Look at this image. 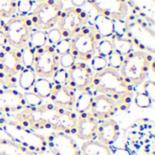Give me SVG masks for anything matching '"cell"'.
Returning <instances> with one entry per match:
<instances>
[{"label":"cell","instance_id":"obj_1","mask_svg":"<svg viewBox=\"0 0 155 155\" xmlns=\"http://www.w3.org/2000/svg\"><path fill=\"white\" fill-rule=\"evenodd\" d=\"M13 116L14 120L34 131L53 130L69 135H75L76 133L77 114L72 110L58 107L52 103L25 107Z\"/></svg>","mask_w":155,"mask_h":155},{"label":"cell","instance_id":"obj_2","mask_svg":"<svg viewBox=\"0 0 155 155\" xmlns=\"http://www.w3.org/2000/svg\"><path fill=\"white\" fill-rule=\"evenodd\" d=\"M91 90L110 97L117 104L121 112H126L134 101V88L124 80L119 71L110 67L94 74Z\"/></svg>","mask_w":155,"mask_h":155},{"label":"cell","instance_id":"obj_3","mask_svg":"<svg viewBox=\"0 0 155 155\" xmlns=\"http://www.w3.org/2000/svg\"><path fill=\"white\" fill-rule=\"evenodd\" d=\"M0 130L6 134L8 139L35 154H44L47 150L45 136L4 114H0Z\"/></svg>","mask_w":155,"mask_h":155},{"label":"cell","instance_id":"obj_4","mask_svg":"<svg viewBox=\"0 0 155 155\" xmlns=\"http://www.w3.org/2000/svg\"><path fill=\"white\" fill-rule=\"evenodd\" d=\"M153 66V54L136 50L132 51L124 57V62L119 72L124 80L134 88L141 85L146 80L151 69L154 71Z\"/></svg>","mask_w":155,"mask_h":155},{"label":"cell","instance_id":"obj_5","mask_svg":"<svg viewBox=\"0 0 155 155\" xmlns=\"http://www.w3.org/2000/svg\"><path fill=\"white\" fill-rule=\"evenodd\" d=\"M125 149L132 155H154V127L149 121L133 124L125 136Z\"/></svg>","mask_w":155,"mask_h":155},{"label":"cell","instance_id":"obj_6","mask_svg":"<svg viewBox=\"0 0 155 155\" xmlns=\"http://www.w3.org/2000/svg\"><path fill=\"white\" fill-rule=\"evenodd\" d=\"M125 36L140 51L153 54L155 52L154 31L141 18L129 15L123 22Z\"/></svg>","mask_w":155,"mask_h":155},{"label":"cell","instance_id":"obj_7","mask_svg":"<svg viewBox=\"0 0 155 155\" xmlns=\"http://www.w3.org/2000/svg\"><path fill=\"white\" fill-rule=\"evenodd\" d=\"M102 37L94 25L84 26L77 35L71 38V54L76 60L90 62L96 54V47Z\"/></svg>","mask_w":155,"mask_h":155},{"label":"cell","instance_id":"obj_8","mask_svg":"<svg viewBox=\"0 0 155 155\" xmlns=\"http://www.w3.org/2000/svg\"><path fill=\"white\" fill-rule=\"evenodd\" d=\"M63 9V2L61 0H46L38 3L28 15L33 28L47 31L54 27Z\"/></svg>","mask_w":155,"mask_h":155},{"label":"cell","instance_id":"obj_9","mask_svg":"<svg viewBox=\"0 0 155 155\" xmlns=\"http://www.w3.org/2000/svg\"><path fill=\"white\" fill-rule=\"evenodd\" d=\"M3 31L6 36L8 45L20 49L28 43L33 25L29 16L15 15L5 22Z\"/></svg>","mask_w":155,"mask_h":155},{"label":"cell","instance_id":"obj_10","mask_svg":"<svg viewBox=\"0 0 155 155\" xmlns=\"http://www.w3.org/2000/svg\"><path fill=\"white\" fill-rule=\"evenodd\" d=\"M88 23V14L79 7H68L63 9L56 23L63 38H73Z\"/></svg>","mask_w":155,"mask_h":155},{"label":"cell","instance_id":"obj_11","mask_svg":"<svg viewBox=\"0 0 155 155\" xmlns=\"http://www.w3.org/2000/svg\"><path fill=\"white\" fill-rule=\"evenodd\" d=\"M59 67V55L54 45H46L35 50L33 69L37 77L51 79Z\"/></svg>","mask_w":155,"mask_h":155},{"label":"cell","instance_id":"obj_12","mask_svg":"<svg viewBox=\"0 0 155 155\" xmlns=\"http://www.w3.org/2000/svg\"><path fill=\"white\" fill-rule=\"evenodd\" d=\"M47 149L53 155H82L80 147L71 135L53 131L45 136Z\"/></svg>","mask_w":155,"mask_h":155},{"label":"cell","instance_id":"obj_13","mask_svg":"<svg viewBox=\"0 0 155 155\" xmlns=\"http://www.w3.org/2000/svg\"><path fill=\"white\" fill-rule=\"evenodd\" d=\"M67 84L72 89L80 93L91 90L94 72L87 63L75 62L67 70Z\"/></svg>","mask_w":155,"mask_h":155},{"label":"cell","instance_id":"obj_14","mask_svg":"<svg viewBox=\"0 0 155 155\" xmlns=\"http://www.w3.org/2000/svg\"><path fill=\"white\" fill-rule=\"evenodd\" d=\"M97 14L105 15L114 21L124 22L129 14L126 0H87Z\"/></svg>","mask_w":155,"mask_h":155},{"label":"cell","instance_id":"obj_15","mask_svg":"<svg viewBox=\"0 0 155 155\" xmlns=\"http://www.w3.org/2000/svg\"><path fill=\"white\" fill-rule=\"evenodd\" d=\"M26 107L23 93L15 89H0V114H14Z\"/></svg>","mask_w":155,"mask_h":155},{"label":"cell","instance_id":"obj_16","mask_svg":"<svg viewBox=\"0 0 155 155\" xmlns=\"http://www.w3.org/2000/svg\"><path fill=\"white\" fill-rule=\"evenodd\" d=\"M118 111L117 104L110 97L101 94H94L90 113L97 121L112 119Z\"/></svg>","mask_w":155,"mask_h":155},{"label":"cell","instance_id":"obj_17","mask_svg":"<svg viewBox=\"0 0 155 155\" xmlns=\"http://www.w3.org/2000/svg\"><path fill=\"white\" fill-rule=\"evenodd\" d=\"M23 69L20 50L7 45L0 49V70L11 75L19 74Z\"/></svg>","mask_w":155,"mask_h":155},{"label":"cell","instance_id":"obj_18","mask_svg":"<svg viewBox=\"0 0 155 155\" xmlns=\"http://www.w3.org/2000/svg\"><path fill=\"white\" fill-rule=\"evenodd\" d=\"M51 103L58 107L74 110L76 96L75 91L66 84H53L52 92L49 96Z\"/></svg>","mask_w":155,"mask_h":155},{"label":"cell","instance_id":"obj_19","mask_svg":"<svg viewBox=\"0 0 155 155\" xmlns=\"http://www.w3.org/2000/svg\"><path fill=\"white\" fill-rule=\"evenodd\" d=\"M99 121L90 112L77 114V125L75 135L83 142L95 140Z\"/></svg>","mask_w":155,"mask_h":155},{"label":"cell","instance_id":"obj_20","mask_svg":"<svg viewBox=\"0 0 155 155\" xmlns=\"http://www.w3.org/2000/svg\"><path fill=\"white\" fill-rule=\"evenodd\" d=\"M120 136V126L113 119L101 121L98 124L96 140L107 146H112Z\"/></svg>","mask_w":155,"mask_h":155},{"label":"cell","instance_id":"obj_21","mask_svg":"<svg viewBox=\"0 0 155 155\" xmlns=\"http://www.w3.org/2000/svg\"><path fill=\"white\" fill-rule=\"evenodd\" d=\"M94 27L102 38H109L115 34L116 21L110 17L97 14L94 19Z\"/></svg>","mask_w":155,"mask_h":155},{"label":"cell","instance_id":"obj_22","mask_svg":"<svg viewBox=\"0 0 155 155\" xmlns=\"http://www.w3.org/2000/svg\"><path fill=\"white\" fill-rule=\"evenodd\" d=\"M82 155H113V149L97 140L84 142L80 147Z\"/></svg>","mask_w":155,"mask_h":155},{"label":"cell","instance_id":"obj_23","mask_svg":"<svg viewBox=\"0 0 155 155\" xmlns=\"http://www.w3.org/2000/svg\"><path fill=\"white\" fill-rule=\"evenodd\" d=\"M94 93L92 90H88L85 92L80 93L78 97H76L74 107V112L76 114H84V113H88L91 110V106L94 101Z\"/></svg>","mask_w":155,"mask_h":155},{"label":"cell","instance_id":"obj_24","mask_svg":"<svg viewBox=\"0 0 155 155\" xmlns=\"http://www.w3.org/2000/svg\"><path fill=\"white\" fill-rule=\"evenodd\" d=\"M110 38H111L113 47H114V51L119 53L124 57L126 56L128 54H130L132 51H134V46L133 43L131 42V40L128 39L126 36L114 34Z\"/></svg>","mask_w":155,"mask_h":155},{"label":"cell","instance_id":"obj_25","mask_svg":"<svg viewBox=\"0 0 155 155\" xmlns=\"http://www.w3.org/2000/svg\"><path fill=\"white\" fill-rule=\"evenodd\" d=\"M36 74L34 71V69L29 68H23L22 71L19 73L18 77V84L25 92L32 91V88L35 84V82L36 80Z\"/></svg>","mask_w":155,"mask_h":155},{"label":"cell","instance_id":"obj_26","mask_svg":"<svg viewBox=\"0 0 155 155\" xmlns=\"http://www.w3.org/2000/svg\"><path fill=\"white\" fill-rule=\"evenodd\" d=\"M25 148L8 138H0V155H21ZM28 151V150H27Z\"/></svg>","mask_w":155,"mask_h":155},{"label":"cell","instance_id":"obj_27","mask_svg":"<svg viewBox=\"0 0 155 155\" xmlns=\"http://www.w3.org/2000/svg\"><path fill=\"white\" fill-rule=\"evenodd\" d=\"M53 88V83L46 78L37 77L35 84L32 88V91L38 94L43 99H49Z\"/></svg>","mask_w":155,"mask_h":155},{"label":"cell","instance_id":"obj_28","mask_svg":"<svg viewBox=\"0 0 155 155\" xmlns=\"http://www.w3.org/2000/svg\"><path fill=\"white\" fill-rule=\"evenodd\" d=\"M27 44L35 50L45 46L47 45L46 31H42V30L32 31Z\"/></svg>","mask_w":155,"mask_h":155},{"label":"cell","instance_id":"obj_29","mask_svg":"<svg viewBox=\"0 0 155 155\" xmlns=\"http://www.w3.org/2000/svg\"><path fill=\"white\" fill-rule=\"evenodd\" d=\"M19 50H20V54H21V60H22L23 68L33 69L35 50L33 47H31L28 44L24 45Z\"/></svg>","mask_w":155,"mask_h":155},{"label":"cell","instance_id":"obj_30","mask_svg":"<svg viewBox=\"0 0 155 155\" xmlns=\"http://www.w3.org/2000/svg\"><path fill=\"white\" fill-rule=\"evenodd\" d=\"M16 14V0H0V18L9 19Z\"/></svg>","mask_w":155,"mask_h":155},{"label":"cell","instance_id":"obj_31","mask_svg":"<svg viewBox=\"0 0 155 155\" xmlns=\"http://www.w3.org/2000/svg\"><path fill=\"white\" fill-rule=\"evenodd\" d=\"M114 52V47L111 40L106 38H102L97 45L96 53L98 55L107 58Z\"/></svg>","mask_w":155,"mask_h":155},{"label":"cell","instance_id":"obj_32","mask_svg":"<svg viewBox=\"0 0 155 155\" xmlns=\"http://www.w3.org/2000/svg\"><path fill=\"white\" fill-rule=\"evenodd\" d=\"M33 0H16V13L18 15L28 16L34 8Z\"/></svg>","mask_w":155,"mask_h":155},{"label":"cell","instance_id":"obj_33","mask_svg":"<svg viewBox=\"0 0 155 155\" xmlns=\"http://www.w3.org/2000/svg\"><path fill=\"white\" fill-rule=\"evenodd\" d=\"M17 84L15 75H11L0 70V89H15Z\"/></svg>","mask_w":155,"mask_h":155},{"label":"cell","instance_id":"obj_34","mask_svg":"<svg viewBox=\"0 0 155 155\" xmlns=\"http://www.w3.org/2000/svg\"><path fill=\"white\" fill-rule=\"evenodd\" d=\"M90 67H91L92 71L94 72V74L101 72V71H103V70H104L105 68L108 67L107 59L105 57L95 54L90 60Z\"/></svg>","mask_w":155,"mask_h":155},{"label":"cell","instance_id":"obj_35","mask_svg":"<svg viewBox=\"0 0 155 155\" xmlns=\"http://www.w3.org/2000/svg\"><path fill=\"white\" fill-rule=\"evenodd\" d=\"M23 96H24L26 107H35V106H38L44 104V99L41 98L38 94H36L33 91L25 92L23 94Z\"/></svg>","mask_w":155,"mask_h":155},{"label":"cell","instance_id":"obj_36","mask_svg":"<svg viewBox=\"0 0 155 155\" xmlns=\"http://www.w3.org/2000/svg\"><path fill=\"white\" fill-rule=\"evenodd\" d=\"M106 59H107L108 67L117 70V71L120 70V68L123 64V62H124V56L115 51H114Z\"/></svg>","mask_w":155,"mask_h":155},{"label":"cell","instance_id":"obj_37","mask_svg":"<svg viewBox=\"0 0 155 155\" xmlns=\"http://www.w3.org/2000/svg\"><path fill=\"white\" fill-rule=\"evenodd\" d=\"M134 104L143 109H148L152 106L153 104V101L143 93H138L135 94V96L134 97Z\"/></svg>","mask_w":155,"mask_h":155},{"label":"cell","instance_id":"obj_38","mask_svg":"<svg viewBox=\"0 0 155 155\" xmlns=\"http://www.w3.org/2000/svg\"><path fill=\"white\" fill-rule=\"evenodd\" d=\"M54 47L59 56L62 54H64L66 53H69L70 49H71V39L62 38L57 44H55L54 45Z\"/></svg>","mask_w":155,"mask_h":155},{"label":"cell","instance_id":"obj_39","mask_svg":"<svg viewBox=\"0 0 155 155\" xmlns=\"http://www.w3.org/2000/svg\"><path fill=\"white\" fill-rule=\"evenodd\" d=\"M67 78H68L67 70L59 67V69L54 74V75L51 79L53 80V82H52L53 84H66Z\"/></svg>","mask_w":155,"mask_h":155},{"label":"cell","instance_id":"obj_40","mask_svg":"<svg viewBox=\"0 0 155 155\" xmlns=\"http://www.w3.org/2000/svg\"><path fill=\"white\" fill-rule=\"evenodd\" d=\"M75 62H76V59L71 54V52L59 56V66L65 70H68Z\"/></svg>","mask_w":155,"mask_h":155},{"label":"cell","instance_id":"obj_41","mask_svg":"<svg viewBox=\"0 0 155 155\" xmlns=\"http://www.w3.org/2000/svg\"><path fill=\"white\" fill-rule=\"evenodd\" d=\"M46 36H47V45H54L63 38L60 31L55 26L46 31Z\"/></svg>","mask_w":155,"mask_h":155},{"label":"cell","instance_id":"obj_42","mask_svg":"<svg viewBox=\"0 0 155 155\" xmlns=\"http://www.w3.org/2000/svg\"><path fill=\"white\" fill-rule=\"evenodd\" d=\"M143 94H145L153 103L155 102V82L153 80H145L143 84Z\"/></svg>","mask_w":155,"mask_h":155},{"label":"cell","instance_id":"obj_43","mask_svg":"<svg viewBox=\"0 0 155 155\" xmlns=\"http://www.w3.org/2000/svg\"><path fill=\"white\" fill-rule=\"evenodd\" d=\"M8 45V43H7V39H6V36L4 33L3 30L0 31V49L1 48H4L5 46Z\"/></svg>","mask_w":155,"mask_h":155},{"label":"cell","instance_id":"obj_44","mask_svg":"<svg viewBox=\"0 0 155 155\" xmlns=\"http://www.w3.org/2000/svg\"><path fill=\"white\" fill-rule=\"evenodd\" d=\"M113 155H132L125 148H117L113 150Z\"/></svg>","mask_w":155,"mask_h":155},{"label":"cell","instance_id":"obj_45","mask_svg":"<svg viewBox=\"0 0 155 155\" xmlns=\"http://www.w3.org/2000/svg\"><path fill=\"white\" fill-rule=\"evenodd\" d=\"M73 6L74 7H79V8H82L86 3H87V0H70Z\"/></svg>","mask_w":155,"mask_h":155},{"label":"cell","instance_id":"obj_46","mask_svg":"<svg viewBox=\"0 0 155 155\" xmlns=\"http://www.w3.org/2000/svg\"><path fill=\"white\" fill-rule=\"evenodd\" d=\"M5 22L4 21V19H2V18H0V31L4 29V26H5Z\"/></svg>","mask_w":155,"mask_h":155},{"label":"cell","instance_id":"obj_47","mask_svg":"<svg viewBox=\"0 0 155 155\" xmlns=\"http://www.w3.org/2000/svg\"><path fill=\"white\" fill-rule=\"evenodd\" d=\"M21 155H37V154H35V153H31V152H29V151H25Z\"/></svg>","mask_w":155,"mask_h":155},{"label":"cell","instance_id":"obj_48","mask_svg":"<svg viewBox=\"0 0 155 155\" xmlns=\"http://www.w3.org/2000/svg\"><path fill=\"white\" fill-rule=\"evenodd\" d=\"M34 2H36V3H41V2H44V1H46V0H33Z\"/></svg>","mask_w":155,"mask_h":155},{"label":"cell","instance_id":"obj_49","mask_svg":"<svg viewBox=\"0 0 155 155\" xmlns=\"http://www.w3.org/2000/svg\"><path fill=\"white\" fill-rule=\"evenodd\" d=\"M61 1L63 2V1H68V0H61Z\"/></svg>","mask_w":155,"mask_h":155}]
</instances>
